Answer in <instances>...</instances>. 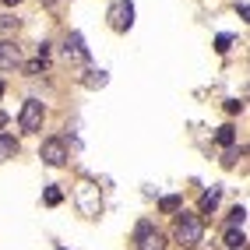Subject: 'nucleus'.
Returning a JSON list of instances; mask_svg holds the SVG:
<instances>
[{
  "instance_id": "obj_1",
  "label": "nucleus",
  "mask_w": 250,
  "mask_h": 250,
  "mask_svg": "<svg viewBox=\"0 0 250 250\" xmlns=\"http://www.w3.org/2000/svg\"><path fill=\"white\" fill-rule=\"evenodd\" d=\"M173 232H176V240H180L183 247H194L197 240H201V232H205V219H201V215H194V211H183V208H180Z\"/></svg>"
},
{
  "instance_id": "obj_2",
  "label": "nucleus",
  "mask_w": 250,
  "mask_h": 250,
  "mask_svg": "<svg viewBox=\"0 0 250 250\" xmlns=\"http://www.w3.org/2000/svg\"><path fill=\"white\" fill-rule=\"evenodd\" d=\"M42 116H46L42 103L39 99H28V103L21 106V113H18V124H21L25 134H36V130H42Z\"/></svg>"
},
{
  "instance_id": "obj_3",
  "label": "nucleus",
  "mask_w": 250,
  "mask_h": 250,
  "mask_svg": "<svg viewBox=\"0 0 250 250\" xmlns=\"http://www.w3.org/2000/svg\"><path fill=\"white\" fill-rule=\"evenodd\" d=\"M109 25H113V32H127L134 25V4L130 0H116L109 7Z\"/></svg>"
},
{
  "instance_id": "obj_4",
  "label": "nucleus",
  "mask_w": 250,
  "mask_h": 250,
  "mask_svg": "<svg viewBox=\"0 0 250 250\" xmlns=\"http://www.w3.org/2000/svg\"><path fill=\"white\" fill-rule=\"evenodd\" d=\"M39 159L46 166H63L67 162V145H63V138H46L42 148H39Z\"/></svg>"
},
{
  "instance_id": "obj_5",
  "label": "nucleus",
  "mask_w": 250,
  "mask_h": 250,
  "mask_svg": "<svg viewBox=\"0 0 250 250\" xmlns=\"http://www.w3.org/2000/svg\"><path fill=\"white\" fill-rule=\"evenodd\" d=\"M18 63H21V49L14 46L11 39H0V71L18 67Z\"/></svg>"
},
{
  "instance_id": "obj_6",
  "label": "nucleus",
  "mask_w": 250,
  "mask_h": 250,
  "mask_svg": "<svg viewBox=\"0 0 250 250\" xmlns=\"http://www.w3.org/2000/svg\"><path fill=\"white\" fill-rule=\"evenodd\" d=\"M67 57H74V60H88V49H85V39H81V32H71L67 36Z\"/></svg>"
},
{
  "instance_id": "obj_7",
  "label": "nucleus",
  "mask_w": 250,
  "mask_h": 250,
  "mask_svg": "<svg viewBox=\"0 0 250 250\" xmlns=\"http://www.w3.org/2000/svg\"><path fill=\"white\" fill-rule=\"evenodd\" d=\"M180 208H183V197L180 194H166L162 201H159V211H166V215H176Z\"/></svg>"
},
{
  "instance_id": "obj_8",
  "label": "nucleus",
  "mask_w": 250,
  "mask_h": 250,
  "mask_svg": "<svg viewBox=\"0 0 250 250\" xmlns=\"http://www.w3.org/2000/svg\"><path fill=\"white\" fill-rule=\"evenodd\" d=\"M14 155H18V141H14L11 134H0V162L14 159Z\"/></svg>"
},
{
  "instance_id": "obj_9",
  "label": "nucleus",
  "mask_w": 250,
  "mask_h": 250,
  "mask_svg": "<svg viewBox=\"0 0 250 250\" xmlns=\"http://www.w3.org/2000/svg\"><path fill=\"white\" fill-rule=\"evenodd\" d=\"M138 250H166V236L162 232H148V236L138 243Z\"/></svg>"
},
{
  "instance_id": "obj_10",
  "label": "nucleus",
  "mask_w": 250,
  "mask_h": 250,
  "mask_svg": "<svg viewBox=\"0 0 250 250\" xmlns=\"http://www.w3.org/2000/svg\"><path fill=\"white\" fill-rule=\"evenodd\" d=\"M219 197H222V190H205V194H201V215L215 211V205H219Z\"/></svg>"
},
{
  "instance_id": "obj_11",
  "label": "nucleus",
  "mask_w": 250,
  "mask_h": 250,
  "mask_svg": "<svg viewBox=\"0 0 250 250\" xmlns=\"http://www.w3.org/2000/svg\"><path fill=\"white\" fill-rule=\"evenodd\" d=\"M215 141H219L222 148H232V141H236V127H219V134H215Z\"/></svg>"
},
{
  "instance_id": "obj_12",
  "label": "nucleus",
  "mask_w": 250,
  "mask_h": 250,
  "mask_svg": "<svg viewBox=\"0 0 250 250\" xmlns=\"http://www.w3.org/2000/svg\"><path fill=\"white\" fill-rule=\"evenodd\" d=\"M243 243H247L243 229H229V232H226V247H229V250H243Z\"/></svg>"
},
{
  "instance_id": "obj_13",
  "label": "nucleus",
  "mask_w": 250,
  "mask_h": 250,
  "mask_svg": "<svg viewBox=\"0 0 250 250\" xmlns=\"http://www.w3.org/2000/svg\"><path fill=\"white\" fill-rule=\"evenodd\" d=\"M106 81H109V74H106V71H88V78H85V85H88V88H103Z\"/></svg>"
},
{
  "instance_id": "obj_14",
  "label": "nucleus",
  "mask_w": 250,
  "mask_h": 250,
  "mask_svg": "<svg viewBox=\"0 0 250 250\" xmlns=\"http://www.w3.org/2000/svg\"><path fill=\"white\" fill-rule=\"evenodd\" d=\"M81 201H85V211H88V215L99 211V201H92V187H88V183H85V190H81Z\"/></svg>"
},
{
  "instance_id": "obj_15",
  "label": "nucleus",
  "mask_w": 250,
  "mask_h": 250,
  "mask_svg": "<svg viewBox=\"0 0 250 250\" xmlns=\"http://www.w3.org/2000/svg\"><path fill=\"white\" fill-rule=\"evenodd\" d=\"M243 219H247V208H243V205H236V208L229 211V226H232V229L243 226Z\"/></svg>"
},
{
  "instance_id": "obj_16",
  "label": "nucleus",
  "mask_w": 250,
  "mask_h": 250,
  "mask_svg": "<svg viewBox=\"0 0 250 250\" xmlns=\"http://www.w3.org/2000/svg\"><path fill=\"white\" fill-rule=\"evenodd\" d=\"M148 232H155V226H152V222H148V219H145V222H138V229H134V240L141 243V240L148 236Z\"/></svg>"
},
{
  "instance_id": "obj_17",
  "label": "nucleus",
  "mask_w": 250,
  "mask_h": 250,
  "mask_svg": "<svg viewBox=\"0 0 250 250\" xmlns=\"http://www.w3.org/2000/svg\"><path fill=\"white\" fill-rule=\"evenodd\" d=\"M21 21L14 18V14H0V32H11V28H18Z\"/></svg>"
},
{
  "instance_id": "obj_18",
  "label": "nucleus",
  "mask_w": 250,
  "mask_h": 250,
  "mask_svg": "<svg viewBox=\"0 0 250 250\" xmlns=\"http://www.w3.org/2000/svg\"><path fill=\"white\" fill-rule=\"evenodd\" d=\"M229 46H232V36H219V39H215V49H219V53H229Z\"/></svg>"
},
{
  "instance_id": "obj_19",
  "label": "nucleus",
  "mask_w": 250,
  "mask_h": 250,
  "mask_svg": "<svg viewBox=\"0 0 250 250\" xmlns=\"http://www.w3.org/2000/svg\"><path fill=\"white\" fill-rule=\"evenodd\" d=\"M60 201H63V194H60L57 187H49V190H46V205H60Z\"/></svg>"
},
{
  "instance_id": "obj_20",
  "label": "nucleus",
  "mask_w": 250,
  "mask_h": 250,
  "mask_svg": "<svg viewBox=\"0 0 250 250\" xmlns=\"http://www.w3.org/2000/svg\"><path fill=\"white\" fill-rule=\"evenodd\" d=\"M243 152H247V148H240V152H226V159H222V162H226V166H236V159H240Z\"/></svg>"
},
{
  "instance_id": "obj_21",
  "label": "nucleus",
  "mask_w": 250,
  "mask_h": 250,
  "mask_svg": "<svg viewBox=\"0 0 250 250\" xmlns=\"http://www.w3.org/2000/svg\"><path fill=\"white\" fill-rule=\"evenodd\" d=\"M42 67H46V63H42V60H32V63H25V71H28V74H39Z\"/></svg>"
},
{
  "instance_id": "obj_22",
  "label": "nucleus",
  "mask_w": 250,
  "mask_h": 250,
  "mask_svg": "<svg viewBox=\"0 0 250 250\" xmlns=\"http://www.w3.org/2000/svg\"><path fill=\"white\" fill-rule=\"evenodd\" d=\"M226 109H229V113H243V103H236V99H229V103H226Z\"/></svg>"
},
{
  "instance_id": "obj_23",
  "label": "nucleus",
  "mask_w": 250,
  "mask_h": 250,
  "mask_svg": "<svg viewBox=\"0 0 250 250\" xmlns=\"http://www.w3.org/2000/svg\"><path fill=\"white\" fill-rule=\"evenodd\" d=\"M4 4H11V7H14V4H21V0H4Z\"/></svg>"
},
{
  "instance_id": "obj_24",
  "label": "nucleus",
  "mask_w": 250,
  "mask_h": 250,
  "mask_svg": "<svg viewBox=\"0 0 250 250\" xmlns=\"http://www.w3.org/2000/svg\"><path fill=\"white\" fill-rule=\"evenodd\" d=\"M39 4H46V7H49V4H57V0H39Z\"/></svg>"
},
{
  "instance_id": "obj_25",
  "label": "nucleus",
  "mask_w": 250,
  "mask_h": 250,
  "mask_svg": "<svg viewBox=\"0 0 250 250\" xmlns=\"http://www.w3.org/2000/svg\"><path fill=\"white\" fill-rule=\"evenodd\" d=\"M0 95H4V81H0Z\"/></svg>"
}]
</instances>
